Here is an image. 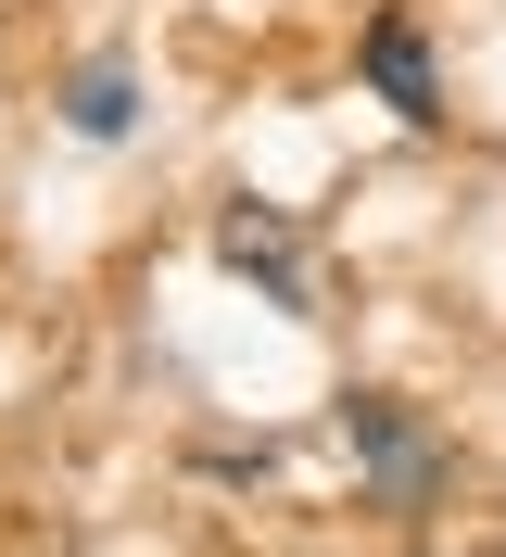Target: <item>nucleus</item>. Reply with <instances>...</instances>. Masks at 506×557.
<instances>
[{
  "instance_id": "obj_1",
  "label": "nucleus",
  "mask_w": 506,
  "mask_h": 557,
  "mask_svg": "<svg viewBox=\"0 0 506 557\" xmlns=\"http://www.w3.org/2000/svg\"><path fill=\"white\" fill-rule=\"evenodd\" d=\"M342 431H355V456H368V494L393 507V520H418V507L443 494V469H456V456H443V431H431V418H405L393 393H355V406H342Z\"/></svg>"
},
{
  "instance_id": "obj_2",
  "label": "nucleus",
  "mask_w": 506,
  "mask_h": 557,
  "mask_svg": "<svg viewBox=\"0 0 506 557\" xmlns=\"http://www.w3.org/2000/svg\"><path fill=\"white\" fill-rule=\"evenodd\" d=\"M215 253H229L254 292H267L279 317H317V267H304V228L292 215H267V203H229L215 215Z\"/></svg>"
},
{
  "instance_id": "obj_3",
  "label": "nucleus",
  "mask_w": 506,
  "mask_h": 557,
  "mask_svg": "<svg viewBox=\"0 0 506 557\" xmlns=\"http://www.w3.org/2000/svg\"><path fill=\"white\" fill-rule=\"evenodd\" d=\"M368 89L405 114V127H431V114H443V76H431V38H418V13H380V26H368Z\"/></svg>"
},
{
  "instance_id": "obj_4",
  "label": "nucleus",
  "mask_w": 506,
  "mask_h": 557,
  "mask_svg": "<svg viewBox=\"0 0 506 557\" xmlns=\"http://www.w3.org/2000/svg\"><path fill=\"white\" fill-rule=\"evenodd\" d=\"M64 127L76 139H127L139 127V64H127V51H101V64L64 76Z\"/></svg>"
}]
</instances>
